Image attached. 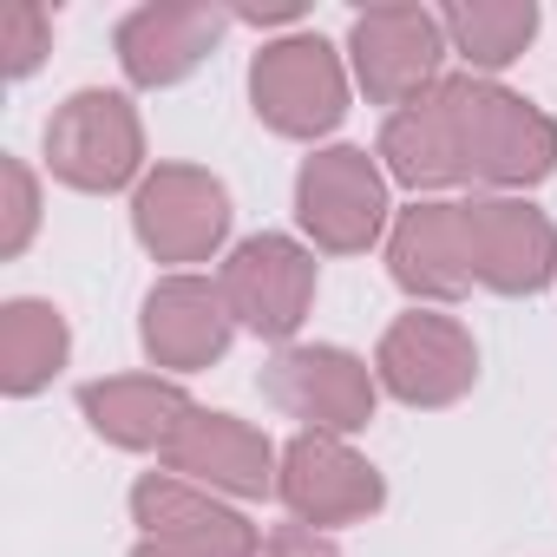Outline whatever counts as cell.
I'll use <instances>...</instances> for the list:
<instances>
[{
    "label": "cell",
    "mask_w": 557,
    "mask_h": 557,
    "mask_svg": "<svg viewBox=\"0 0 557 557\" xmlns=\"http://www.w3.org/2000/svg\"><path fill=\"white\" fill-rule=\"evenodd\" d=\"M66 348H73V335H66V315L53 302L21 296V302L0 309V387L14 400L40 394L66 368Z\"/></svg>",
    "instance_id": "19"
},
{
    "label": "cell",
    "mask_w": 557,
    "mask_h": 557,
    "mask_svg": "<svg viewBox=\"0 0 557 557\" xmlns=\"http://www.w3.org/2000/svg\"><path fill=\"white\" fill-rule=\"evenodd\" d=\"M296 216L329 256H361L387 230V171L361 145H329L296 177Z\"/></svg>",
    "instance_id": "5"
},
{
    "label": "cell",
    "mask_w": 557,
    "mask_h": 557,
    "mask_svg": "<svg viewBox=\"0 0 557 557\" xmlns=\"http://www.w3.org/2000/svg\"><path fill=\"white\" fill-rule=\"evenodd\" d=\"M47 164L60 184L86 190V197H106V190H125L138 171H145V125L132 112L125 92H73L53 119H47Z\"/></svg>",
    "instance_id": "2"
},
{
    "label": "cell",
    "mask_w": 557,
    "mask_h": 557,
    "mask_svg": "<svg viewBox=\"0 0 557 557\" xmlns=\"http://www.w3.org/2000/svg\"><path fill=\"white\" fill-rule=\"evenodd\" d=\"M40 230V184L21 158H0V256H21Z\"/></svg>",
    "instance_id": "22"
},
{
    "label": "cell",
    "mask_w": 557,
    "mask_h": 557,
    "mask_svg": "<svg viewBox=\"0 0 557 557\" xmlns=\"http://www.w3.org/2000/svg\"><path fill=\"white\" fill-rule=\"evenodd\" d=\"M53 47V14L40 8V0H14L8 14H0V66H8V79H27Z\"/></svg>",
    "instance_id": "21"
},
{
    "label": "cell",
    "mask_w": 557,
    "mask_h": 557,
    "mask_svg": "<svg viewBox=\"0 0 557 557\" xmlns=\"http://www.w3.org/2000/svg\"><path fill=\"white\" fill-rule=\"evenodd\" d=\"M275 498L289 505L296 524L335 531V524L374 518L387 505V485L342 433H296L283 446V466H275Z\"/></svg>",
    "instance_id": "6"
},
{
    "label": "cell",
    "mask_w": 557,
    "mask_h": 557,
    "mask_svg": "<svg viewBox=\"0 0 557 557\" xmlns=\"http://www.w3.org/2000/svg\"><path fill=\"white\" fill-rule=\"evenodd\" d=\"M459 86L466 73L440 79L433 92L407 99L400 112H387L381 125V158L387 177L407 190H446L466 177V119H459Z\"/></svg>",
    "instance_id": "15"
},
{
    "label": "cell",
    "mask_w": 557,
    "mask_h": 557,
    "mask_svg": "<svg viewBox=\"0 0 557 557\" xmlns=\"http://www.w3.org/2000/svg\"><path fill=\"white\" fill-rule=\"evenodd\" d=\"M132 518L145 524L132 557H262L256 524L177 472H145L132 485Z\"/></svg>",
    "instance_id": "7"
},
{
    "label": "cell",
    "mask_w": 557,
    "mask_h": 557,
    "mask_svg": "<svg viewBox=\"0 0 557 557\" xmlns=\"http://www.w3.org/2000/svg\"><path fill=\"white\" fill-rule=\"evenodd\" d=\"M302 8H296V0H283V8H236L230 21H249V27H283V21H296Z\"/></svg>",
    "instance_id": "24"
},
{
    "label": "cell",
    "mask_w": 557,
    "mask_h": 557,
    "mask_svg": "<svg viewBox=\"0 0 557 557\" xmlns=\"http://www.w3.org/2000/svg\"><path fill=\"white\" fill-rule=\"evenodd\" d=\"M387 269L394 283L420 302H459L472 275V236H466V203H413L394 216L387 236Z\"/></svg>",
    "instance_id": "17"
},
{
    "label": "cell",
    "mask_w": 557,
    "mask_h": 557,
    "mask_svg": "<svg viewBox=\"0 0 557 557\" xmlns=\"http://www.w3.org/2000/svg\"><path fill=\"white\" fill-rule=\"evenodd\" d=\"M236 335V315L223 302L216 283H203V275H164V283L145 296V315H138V342L158 368L171 374H197L210 361H223Z\"/></svg>",
    "instance_id": "16"
},
{
    "label": "cell",
    "mask_w": 557,
    "mask_h": 557,
    "mask_svg": "<svg viewBox=\"0 0 557 557\" xmlns=\"http://www.w3.org/2000/svg\"><path fill=\"white\" fill-rule=\"evenodd\" d=\"M466 236H472V275L492 296H537L557 275V223L524 197H472Z\"/></svg>",
    "instance_id": "12"
},
{
    "label": "cell",
    "mask_w": 557,
    "mask_h": 557,
    "mask_svg": "<svg viewBox=\"0 0 557 557\" xmlns=\"http://www.w3.org/2000/svg\"><path fill=\"white\" fill-rule=\"evenodd\" d=\"M262 557H342V550L322 531H309V524H275L262 537Z\"/></svg>",
    "instance_id": "23"
},
{
    "label": "cell",
    "mask_w": 557,
    "mask_h": 557,
    "mask_svg": "<svg viewBox=\"0 0 557 557\" xmlns=\"http://www.w3.org/2000/svg\"><path fill=\"white\" fill-rule=\"evenodd\" d=\"M374 381H381L394 400H407V407H453V400H466L472 381H479V348H472V335H466L453 315L413 309V315H400V322L381 335Z\"/></svg>",
    "instance_id": "11"
},
{
    "label": "cell",
    "mask_w": 557,
    "mask_h": 557,
    "mask_svg": "<svg viewBox=\"0 0 557 557\" xmlns=\"http://www.w3.org/2000/svg\"><path fill=\"white\" fill-rule=\"evenodd\" d=\"M249 99L256 119L283 138H322L348 119V73L342 53L322 34H289L269 40L249 66Z\"/></svg>",
    "instance_id": "1"
},
{
    "label": "cell",
    "mask_w": 557,
    "mask_h": 557,
    "mask_svg": "<svg viewBox=\"0 0 557 557\" xmlns=\"http://www.w3.org/2000/svg\"><path fill=\"white\" fill-rule=\"evenodd\" d=\"M459 119H466V177H479L492 190H524L557 171V125L531 99L466 73Z\"/></svg>",
    "instance_id": "3"
},
{
    "label": "cell",
    "mask_w": 557,
    "mask_h": 557,
    "mask_svg": "<svg viewBox=\"0 0 557 557\" xmlns=\"http://www.w3.org/2000/svg\"><path fill=\"white\" fill-rule=\"evenodd\" d=\"M440 27L472 73H505L537 34V8L531 0H453L440 8Z\"/></svg>",
    "instance_id": "20"
},
{
    "label": "cell",
    "mask_w": 557,
    "mask_h": 557,
    "mask_svg": "<svg viewBox=\"0 0 557 557\" xmlns=\"http://www.w3.org/2000/svg\"><path fill=\"white\" fill-rule=\"evenodd\" d=\"M132 230L158 262H210L230 236V190L197 164H158L138 177Z\"/></svg>",
    "instance_id": "10"
},
{
    "label": "cell",
    "mask_w": 557,
    "mask_h": 557,
    "mask_svg": "<svg viewBox=\"0 0 557 557\" xmlns=\"http://www.w3.org/2000/svg\"><path fill=\"white\" fill-rule=\"evenodd\" d=\"M262 394L269 407H283L289 420H302V433H361L374 420V368L348 348H283L262 368Z\"/></svg>",
    "instance_id": "8"
},
{
    "label": "cell",
    "mask_w": 557,
    "mask_h": 557,
    "mask_svg": "<svg viewBox=\"0 0 557 557\" xmlns=\"http://www.w3.org/2000/svg\"><path fill=\"white\" fill-rule=\"evenodd\" d=\"M158 459H164V472H177V479H190L203 492H230V498L275 492V466H283V453H275L249 420L210 413V407H197Z\"/></svg>",
    "instance_id": "14"
},
{
    "label": "cell",
    "mask_w": 557,
    "mask_h": 557,
    "mask_svg": "<svg viewBox=\"0 0 557 557\" xmlns=\"http://www.w3.org/2000/svg\"><path fill=\"white\" fill-rule=\"evenodd\" d=\"M223 27H230V14L203 8V0H151V8H132L119 21L112 47H119L125 79L145 86V92H158V86L190 79L210 60V47L223 40Z\"/></svg>",
    "instance_id": "13"
},
{
    "label": "cell",
    "mask_w": 557,
    "mask_h": 557,
    "mask_svg": "<svg viewBox=\"0 0 557 557\" xmlns=\"http://www.w3.org/2000/svg\"><path fill=\"white\" fill-rule=\"evenodd\" d=\"M216 289H223L236 329H249L262 342H289L315 302V256L296 236H275V230L243 236L216 275Z\"/></svg>",
    "instance_id": "4"
},
{
    "label": "cell",
    "mask_w": 557,
    "mask_h": 557,
    "mask_svg": "<svg viewBox=\"0 0 557 557\" xmlns=\"http://www.w3.org/2000/svg\"><path fill=\"white\" fill-rule=\"evenodd\" d=\"M348 53H355V79L374 106H407L420 92L440 86V60L453 53L446 47V27L433 8H368L355 14L348 27Z\"/></svg>",
    "instance_id": "9"
},
{
    "label": "cell",
    "mask_w": 557,
    "mask_h": 557,
    "mask_svg": "<svg viewBox=\"0 0 557 557\" xmlns=\"http://www.w3.org/2000/svg\"><path fill=\"white\" fill-rule=\"evenodd\" d=\"M79 413L92 420L99 440H112L125 453H164L177 440V426L197 413V400L158 374H112V381L79 387Z\"/></svg>",
    "instance_id": "18"
}]
</instances>
